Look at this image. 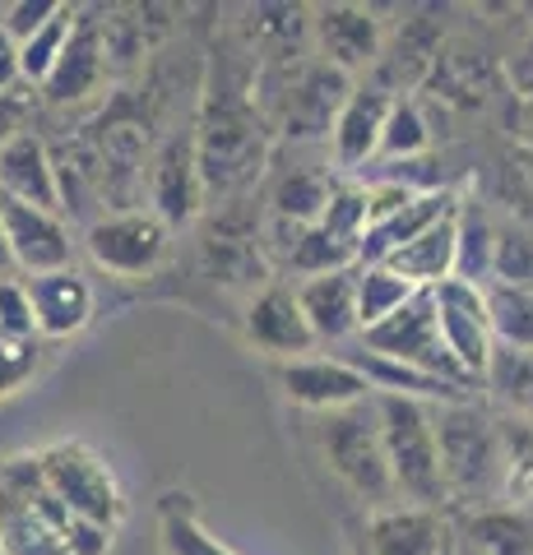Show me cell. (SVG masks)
<instances>
[{"label": "cell", "instance_id": "1", "mask_svg": "<svg viewBox=\"0 0 533 555\" xmlns=\"http://www.w3.org/2000/svg\"><path fill=\"white\" fill-rule=\"evenodd\" d=\"M255 75H228L214 69L210 89H204V107L195 120V153H200V177L210 195H232L242 190L255 171L265 167V112L255 102Z\"/></svg>", "mask_w": 533, "mask_h": 555}, {"label": "cell", "instance_id": "2", "mask_svg": "<svg viewBox=\"0 0 533 555\" xmlns=\"http://www.w3.org/2000/svg\"><path fill=\"white\" fill-rule=\"evenodd\" d=\"M436 416V444H441V477H445V500L455 505L496 509L502 505V436L496 422L469 403H441Z\"/></svg>", "mask_w": 533, "mask_h": 555}, {"label": "cell", "instance_id": "3", "mask_svg": "<svg viewBox=\"0 0 533 555\" xmlns=\"http://www.w3.org/2000/svg\"><path fill=\"white\" fill-rule=\"evenodd\" d=\"M376 416H381V440L394 473V491L404 505H445V477H441V444H436V416L432 403L399 393H376Z\"/></svg>", "mask_w": 533, "mask_h": 555}, {"label": "cell", "instance_id": "4", "mask_svg": "<svg viewBox=\"0 0 533 555\" xmlns=\"http://www.w3.org/2000/svg\"><path fill=\"white\" fill-rule=\"evenodd\" d=\"M320 454L330 463V473L348 486L353 495H363L371 509H385L399 500L390 459H385V440H381L376 398L320 416Z\"/></svg>", "mask_w": 533, "mask_h": 555}, {"label": "cell", "instance_id": "5", "mask_svg": "<svg viewBox=\"0 0 533 555\" xmlns=\"http://www.w3.org/2000/svg\"><path fill=\"white\" fill-rule=\"evenodd\" d=\"M348 98H353V79L343 69L325 65L320 56H302L288 65L279 93L269 98L274 102L269 112L292 144H312V139L334 134V120L348 107Z\"/></svg>", "mask_w": 533, "mask_h": 555}, {"label": "cell", "instance_id": "6", "mask_svg": "<svg viewBox=\"0 0 533 555\" xmlns=\"http://www.w3.org/2000/svg\"><path fill=\"white\" fill-rule=\"evenodd\" d=\"M38 459H42V473L51 481V491L61 495V505L71 509L75 518H84V524H98L107 532L122 528L126 495H122V486H116L112 467L102 463L89 444L56 440V444L38 449Z\"/></svg>", "mask_w": 533, "mask_h": 555}, {"label": "cell", "instance_id": "7", "mask_svg": "<svg viewBox=\"0 0 533 555\" xmlns=\"http://www.w3.org/2000/svg\"><path fill=\"white\" fill-rule=\"evenodd\" d=\"M367 352H381L390 361H404V366H418L436 379H450V385L469 389V379L455 366L450 347L441 338V315H436V292H413V301L404 310H394L385 324H376L363 334Z\"/></svg>", "mask_w": 533, "mask_h": 555}, {"label": "cell", "instance_id": "8", "mask_svg": "<svg viewBox=\"0 0 533 555\" xmlns=\"http://www.w3.org/2000/svg\"><path fill=\"white\" fill-rule=\"evenodd\" d=\"M84 250L98 269L116 278H144L167 255V222L153 208H126V214H98L84 228Z\"/></svg>", "mask_w": 533, "mask_h": 555}, {"label": "cell", "instance_id": "9", "mask_svg": "<svg viewBox=\"0 0 533 555\" xmlns=\"http://www.w3.org/2000/svg\"><path fill=\"white\" fill-rule=\"evenodd\" d=\"M436 315H441V338L450 347L455 366L464 379H487L492 357H496V338H492V315H487V287H469V283H445L436 287Z\"/></svg>", "mask_w": 533, "mask_h": 555}, {"label": "cell", "instance_id": "10", "mask_svg": "<svg viewBox=\"0 0 533 555\" xmlns=\"http://www.w3.org/2000/svg\"><path fill=\"white\" fill-rule=\"evenodd\" d=\"M312 38L325 65L343 69V75H371L376 61L385 51V28L376 20V10L367 5H348V0H334V5H316L312 10Z\"/></svg>", "mask_w": 533, "mask_h": 555}, {"label": "cell", "instance_id": "11", "mask_svg": "<svg viewBox=\"0 0 533 555\" xmlns=\"http://www.w3.org/2000/svg\"><path fill=\"white\" fill-rule=\"evenodd\" d=\"M0 218H5L14 269H20L24 278L71 269V259H75V232H71V222H65L61 214L0 195Z\"/></svg>", "mask_w": 533, "mask_h": 555}, {"label": "cell", "instance_id": "12", "mask_svg": "<svg viewBox=\"0 0 533 555\" xmlns=\"http://www.w3.org/2000/svg\"><path fill=\"white\" fill-rule=\"evenodd\" d=\"M204 177H200V153H195V130H177L167 134V144L153 153L149 167V204L167 228L195 222L200 204H204Z\"/></svg>", "mask_w": 533, "mask_h": 555}, {"label": "cell", "instance_id": "13", "mask_svg": "<svg viewBox=\"0 0 533 555\" xmlns=\"http://www.w3.org/2000/svg\"><path fill=\"white\" fill-rule=\"evenodd\" d=\"M279 385L297 408L312 412H339L353 403H371L376 389L367 385V375L348 366L343 357H297L279 366Z\"/></svg>", "mask_w": 533, "mask_h": 555}, {"label": "cell", "instance_id": "14", "mask_svg": "<svg viewBox=\"0 0 533 555\" xmlns=\"http://www.w3.org/2000/svg\"><path fill=\"white\" fill-rule=\"evenodd\" d=\"M107 75H112V61H107V33H102V20L93 10H79L71 47H65L61 65L51 69V79L42 83V98L51 107H75V102L93 98Z\"/></svg>", "mask_w": 533, "mask_h": 555}, {"label": "cell", "instance_id": "15", "mask_svg": "<svg viewBox=\"0 0 533 555\" xmlns=\"http://www.w3.org/2000/svg\"><path fill=\"white\" fill-rule=\"evenodd\" d=\"M363 542L371 555H445L455 546V528L441 509L385 505V509H371Z\"/></svg>", "mask_w": 533, "mask_h": 555}, {"label": "cell", "instance_id": "16", "mask_svg": "<svg viewBox=\"0 0 533 555\" xmlns=\"http://www.w3.org/2000/svg\"><path fill=\"white\" fill-rule=\"evenodd\" d=\"M246 338L261 347V352L279 357V361H297L302 352L316 347L312 334V320L302 315V301L297 292L283 287V283H269L251 297L246 306Z\"/></svg>", "mask_w": 533, "mask_h": 555}, {"label": "cell", "instance_id": "17", "mask_svg": "<svg viewBox=\"0 0 533 555\" xmlns=\"http://www.w3.org/2000/svg\"><path fill=\"white\" fill-rule=\"evenodd\" d=\"M0 195L24 199L33 208H51L61 214V181H56V153L47 149L42 134H14L0 149Z\"/></svg>", "mask_w": 533, "mask_h": 555}, {"label": "cell", "instance_id": "18", "mask_svg": "<svg viewBox=\"0 0 533 555\" xmlns=\"http://www.w3.org/2000/svg\"><path fill=\"white\" fill-rule=\"evenodd\" d=\"M436 65H441V24L418 14V20H408L399 28V38L381 51V61L371 69V83L385 89L390 98H404L408 89H418L427 75H436Z\"/></svg>", "mask_w": 533, "mask_h": 555}, {"label": "cell", "instance_id": "19", "mask_svg": "<svg viewBox=\"0 0 533 555\" xmlns=\"http://www.w3.org/2000/svg\"><path fill=\"white\" fill-rule=\"evenodd\" d=\"M24 283H28L33 315H38V338H71L93 320V287L79 269L38 273V278H24Z\"/></svg>", "mask_w": 533, "mask_h": 555}, {"label": "cell", "instance_id": "20", "mask_svg": "<svg viewBox=\"0 0 533 555\" xmlns=\"http://www.w3.org/2000/svg\"><path fill=\"white\" fill-rule=\"evenodd\" d=\"M455 208H459V199L450 190H422V195L413 204H404L399 214L371 222L363 246H357V264H390L404 246H413V241H418L427 228H436L441 218H450Z\"/></svg>", "mask_w": 533, "mask_h": 555}, {"label": "cell", "instance_id": "21", "mask_svg": "<svg viewBox=\"0 0 533 555\" xmlns=\"http://www.w3.org/2000/svg\"><path fill=\"white\" fill-rule=\"evenodd\" d=\"M390 107H394V98L385 89H376L371 79L357 83L353 98H348V107H343L339 120H334V134H330L339 167H363L367 158L381 153V134H385Z\"/></svg>", "mask_w": 533, "mask_h": 555}, {"label": "cell", "instance_id": "22", "mask_svg": "<svg viewBox=\"0 0 533 555\" xmlns=\"http://www.w3.org/2000/svg\"><path fill=\"white\" fill-rule=\"evenodd\" d=\"M297 301H302V315L312 320L316 343H343L363 334V320H357V269L306 278L297 287Z\"/></svg>", "mask_w": 533, "mask_h": 555}, {"label": "cell", "instance_id": "23", "mask_svg": "<svg viewBox=\"0 0 533 555\" xmlns=\"http://www.w3.org/2000/svg\"><path fill=\"white\" fill-rule=\"evenodd\" d=\"M0 555H71L65 532L0 473Z\"/></svg>", "mask_w": 533, "mask_h": 555}, {"label": "cell", "instance_id": "24", "mask_svg": "<svg viewBox=\"0 0 533 555\" xmlns=\"http://www.w3.org/2000/svg\"><path fill=\"white\" fill-rule=\"evenodd\" d=\"M343 361L363 371L367 385H371L376 393L418 398V403H432V408H441V403H464V389L450 385V379H436V375H427V371H418V366H404V361H390V357H381V352H367V347H363V352H343Z\"/></svg>", "mask_w": 533, "mask_h": 555}, {"label": "cell", "instance_id": "25", "mask_svg": "<svg viewBox=\"0 0 533 555\" xmlns=\"http://www.w3.org/2000/svg\"><path fill=\"white\" fill-rule=\"evenodd\" d=\"M459 214V208H455ZM455 214L441 218L436 228H427L413 246H404L399 255L390 259V269L408 278L418 292H436L455 278V241H459V228H455Z\"/></svg>", "mask_w": 533, "mask_h": 555}, {"label": "cell", "instance_id": "26", "mask_svg": "<svg viewBox=\"0 0 533 555\" xmlns=\"http://www.w3.org/2000/svg\"><path fill=\"white\" fill-rule=\"evenodd\" d=\"M204 264L218 283H261L265 259H261V232L255 228H232V214L214 222V232L204 236Z\"/></svg>", "mask_w": 533, "mask_h": 555}, {"label": "cell", "instance_id": "27", "mask_svg": "<svg viewBox=\"0 0 533 555\" xmlns=\"http://www.w3.org/2000/svg\"><path fill=\"white\" fill-rule=\"evenodd\" d=\"M459 546H469L478 555H533V528L520 509H478L459 524Z\"/></svg>", "mask_w": 533, "mask_h": 555}, {"label": "cell", "instance_id": "28", "mask_svg": "<svg viewBox=\"0 0 533 555\" xmlns=\"http://www.w3.org/2000/svg\"><path fill=\"white\" fill-rule=\"evenodd\" d=\"M334 195V181L325 177V171L316 167H292L279 177V185H274V218L279 222H292V228H316L320 214H325V204H330Z\"/></svg>", "mask_w": 533, "mask_h": 555}, {"label": "cell", "instance_id": "29", "mask_svg": "<svg viewBox=\"0 0 533 555\" xmlns=\"http://www.w3.org/2000/svg\"><path fill=\"white\" fill-rule=\"evenodd\" d=\"M455 283L469 287H492V259H496V228L478 204H459L455 214Z\"/></svg>", "mask_w": 533, "mask_h": 555}, {"label": "cell", "instance_id": "30", "mask_svg": "<svg viewBox=\"0 0 533 555\" xmlns=\"http://www.w3.org/2000/svg\"><path fill=\"white\" fill-rule=\"evenodd\" d=\"M496 436H502V505L520 509L533 500V422L529 416H496Z\"/></svg>", "mask_w": 533, "mask_h": 555}, {"label": "cell", "instance_id": "31", "mask_svg": "<svg viewBox=\"0 0 533 555\" xmlns=\"http://www.w3.org/2000/svg\"><path fill=\"white\" fill-rule=\"evenodd\" d=\"M158 542H163L167 555H237L232 546H223L218 537L200 524L195 509H191V495H181V491L163 495V505H158Z\"/></svg>", "mask_w": 533, "mask_h": 555}, {"label": "cell", "instance_id": "32", "mask_svg": "<svg viewBox=\"0 0 533 555\" xmlns=\"http://www.w3.org/2000/svg\"><path fill=\"white\" fill-rule=\"evenodd\" d=\"M408 278H399L390 264H357V320H363V334L376 324H385L394 310H404L413 301Z\"/></svg>", "mask_w": 533, "mask_h": 555}, {"label": "cell", "instance_id": "33", "mask_svg": "<svg viewBox=\"0 0 533 555\" xmlns=\"http://www.w3.org/2000/svg\"><path fill=\"white\" fill-rule=\"evenodd\" d=\"M492 338L506 352H533V287H487Z\"/></svg>", "mask_w": 533, "mask_h": 555}, {"label": "cell", "instance_id": "34", "mask_svg": "<svg viewBox=\"0 0 533 555\" xmlns=\"http://www.w3.org/2000/svg\"><path fill=\"white\" fill-rule=\"evenodd\" d=\"M283 259L297 273L306 278H325V273H339V269H357V250L334 241L325 228H297L292 241L283 246Z\"/></svg>", "mask_w": 533, "mask_h": 555}, {"label": "cell", "instance_id": "35", "mask_svg": "<svg viewBox=\"0 0 533 555\" xmlns=\"http://www.w3.org/2000/svg\"><path fill=\"white\" fill-rule=\"evenodd\" d=\"M316 228H325L343 246H363V236L371 228V185H357V181H334V195L325 204V214Z\"/></svg>", "mask_w": 533, "mask_h": 555}, {"label": "cell", "instance_id": "36", "mask_svg": "<svg viewBox=\"0 0 533 555\" xmlns=\"http://www.w3.org/2000/svg\"><path fill=\"white\" fill-rule=\"evenodd\" d=\"M75 14L79 10H71L65 5L56 20H51L47 28H38L28 42H20V65H24V83H42L51 79V69L61 65V56H65V47H71V33H75Z\"/></svg>", "mask_w": 533, "mask_h": 555}, {"label": "cell", "instance_id": "37", "mask_svg": "<svg viewBox=\"0 0 533 555\" xmlns=\"http://www.w3.org/2000/svg\"><path fill=\"white\" fill-rule=\"evenodd\" d=\"M432 144V126H427L422 107L413 98H394L385 134H381V158H418Z\"/></svg>", "mask_w": 533, "mask_h": 555}, {"label": "cell", "instance_id": "38", "mask_svg": "<svg viewBox=\"0 0 533 555\" xmlns=\"http://www.w3.org/2000/svg\"><path fill=\"white\" fill-rule=\"evenodd\" d=\"M487 379L515 412L533 422V352H506V347H496Z\"/></svg>", "mask_w": 533, "mask_h": 555}, {"label": "cell", "instance_id": "39", "mask_svg": "<svg viewBox=\"0 0 533 555\" xmlns=\"http://www.w3.org/2000/svg\"><path fill=\"white\" fill-rule=\"evenodd\" d=\"M492 283H502V287H533V236L529 232L496 228Z\"/></svg>", "mask_w": 533, "mask_h": 555}, {"label": "cell", "instance_id": "40", "mask_svg": "<svg viewBox=\"0 0 533 555\" xmlns=\"http://www.w3.org/2000/svg\"><path fill=\"white\" fill-rule=\"evenodd\" d=\"M42 366L38 338H0V398H14Z\"/></svg>", "mask_w": 533, "mask_h": 555}, {"label": "cell", "instance_id": "41", "mask_svg": "<svg viewBox=\"0 0 533 555\" xmlns=\"http://www.w3.org/2000/svg\"><path fill=\"white\" fill-rule=\"evenodd\" d=\"M0 338H38V315H33L24 278L0 283Z\"/></svg>", "mask_w": 533, "mask_h": 555}, {"label": "cell", "instance_id": "42", "mask_svg": "<svg viewBox=\"0 0 533 555\" xmlns=\"http://www.w3.org/2000/svg\"><path fill=\"white\" fill-rule=\"evenodd\" d=\"M61 10H65L61 0H20V5H10V10H5V20H0V24L14 33V42H28L33 33L47 28Z\"/></svg>", "mask_w": 533, "mask_h": 555}, {"label": "cell", "instance_id": "43", "mask_svg": "<svg viewBox=\"0 0 533 555\" xmlns=\"http://www.w3.org/2000/svg\"><path fill=\"white\" fill-rule=\"evenodd\" d=\"M65 546H71V555H107L112 532L98 528V524H84V518H75L71 537H65Z\"/></svg>", "mask_w": 533, "mask_h": 555}, {"label": "cell", "instance_id": "44", "mask_svg": "<svg viewBox=\"0 0 533 555\" xmlns=\"http://www.w3.org/2000/svg\"><path fill=\"white\" fill-rule=\"evenodd\" d=\"M14 83H24L20 42H14V33L0 24V98H10V93H14Z\"/></svg>", "mask_w": 533, "mask_h": 555}, {"label": "cell", "instance_id": "45", "mask_svg": "<svg viewBox=\"0 0 533 555\" xmlns=\"http://www.w3.org/2000/svg\"><path fill=\"white\" fill-rule=\"evenodd\" d=\"M14 134H24V102L20 98H0V149H5Z\"/></svg>", "mask_w": 533, "mask_h": 555}, {"label": "cell", "instance_id": "46", "mask_svg": "<svg viewBox=\"0 0 533 555\" xmlns=\"http://www.w3.org/2000/svg\"><path fill=\"white\" fill-rule=\"evenodd\" d=\"M20 269H14V255H10V236H5V218H0V283L5 278H14Z\"/></svg>", "mask_w": 533, "mask_h": 555}, {"label": "cell", "instance_id": "47", "mask_svg": "<svg viewBox=\"0 0 533 555\" xmlns=\"http://www.w3.org/2000/svg\"><path fill=\"white\" fill-rule=\"evenodd\" d=\"M353 555H371V551H367V542H363V532L353 537Z\"/></svg>", "mask_w": 533, "mask_h": 555}, {"label": "cell", "instance_id": "48", "mask_svg": "<svg viewBox=\"0 0 533 555\" xmlns=\"http://www.w3.org/2000/svg\"><path fill=\"white\" fill-rule=\"evenodd\" d=\"M529 65H533V38H529Z\"/></svg>", "mask_w": 533, "mask_h": 555}, {"label": "cell", "instance_id": "49", "mask_svg": "<svg viewBox=\"0 0 533 555\" xmlns=\"http://www.w3.org/2000/svg\"><path fill=\"white\" fill-rule=\"evenodd\" d=\"M445 555H455V546H450V551H445Z\"/></svg>", "mask_w": 533, "mask_h": 555}]
</instances>
